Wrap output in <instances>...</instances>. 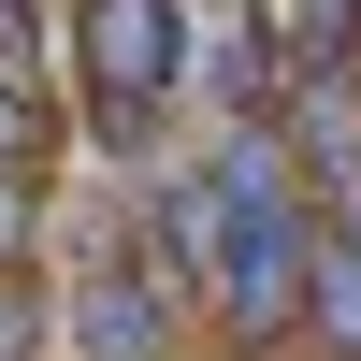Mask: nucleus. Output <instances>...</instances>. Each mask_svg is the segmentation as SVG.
<instances>
[{"instance_id":"obj_7","label":"nucleus","mask_w":361,"mask_h":361,"mask_svg":"<svg viewBox=\"0 0 361 361\" xmlns=\"http://www.w3.org/2000/svg\"><path fill=\"white\" fill-rule=\"evenodd\" d=\"M0 58H29V15H15V0H0Z\"/></svg>"},{"instance_id":"obj_5","label":"nucleus","mask_w":361,"mask_h":361,"mask_svg":"<svg viewBox=\"0 0 361 361\" xmlns=\"http://www.w3.org/2000/svg\"><path fill=\"white\" fill-rule=\"evenodd\" d=\"M29 246H44V173H29V159H0V275H15Z\"/></svg>"},{"instance_id":"obj_6","label":"nucleus","mask_w":361,"mask_h":361,"mask_svg":"<svg viewBox=\"0 0 361 361\" xmlns=\"http://www.w3.org/2000/svg\"><path fill=\"white\" fill-rule=\"evenodd\" d=\"M304 202H318V231H333V246H361V159H333Z\"/></svg>"},{"instance_id":"obj_3","label":"nucleus","mask_w":361,"mask_h":361,"mask_svg":"<svg viewBox=\"0 0 361 361\" xmlns=\"http://www.w3.org/2000/svg\"><path fill=\"white\" fill-rule=\"evenodd\" d=\"M289 333H318L333 361H361V246H333V231L304 246V318Z\"/></svg>"},{"instance_id":"obj_4","label":"nucleus","mask_w":361,"mask_h":361,"mask_svg":"<svg viewBox=\"0 0 361 361\" xmlns=\"http://www.w3.org/2000/svg\"><path fill=\"white\" fill-rule=\"evenodd\" d=\"M0 159L44 173V58H0Z\"/></svg>"},{"instance_id":"obj_1","label":"nucleus","mask_w":361,"mask_h":361,"mask_svg":"<svg viewBox=\"0 0 361 361\" xmlns=\"http://www.w3.org/2000/svg\"><path fill=\"white\" fill-rule=\"evenodd\" d=\"M73 87H87V130L145 159L188 87V0H73Z\"/></svg>"},{"instance_id":"obj_9","label":"nucleus","mask_w":361,"mask_h":361,"mask_svg":"<svg viewBox=\"0 0 361 361\" xmlns=\"http://www.w3.org/2000/svg\"><path fill=\"white\" fill-rule=\"evenodd\" d=\"M15 15H44V0H15Z\"/></svg>"},{"instance_id":"obj_2","label":"nucleus","mask_w":361,"mask_h":361,"mask_svg":"<svg viewBox=\"0 0 361 361\" xmlns=\"http://www.w3.org/2000/svg\"><path fill=\"white\" fill-rule=\"evenodd\" d=\"M173 318H188V304L145 275L130 231H87V260H73V347H87V361H159Z\"/></svg>"},{"instance_id":"obj_8","label":"nucleus","mask_w":361,"mask_h":361,"mask_svg":"<svg viewBox=\"0 0 361 361\" xmlns=\"http://www.w3.org/2000/svg\"><path fill=\"white\" fill-rule=\"evenodd\" d=\"M0 361H29V318H15V304H0Z\"/></svg>"}]
</instances>
